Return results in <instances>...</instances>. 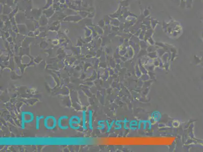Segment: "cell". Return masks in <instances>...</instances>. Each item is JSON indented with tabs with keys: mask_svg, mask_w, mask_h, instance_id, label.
Here are the masks:
<instances>
[{
	"mask_svg": "<svg viewBox=\"0 0 203 152\" xmlns=\"http://www.w3.org/2000/svg\"><path fill=\"white\" fill-rule=\"evenodd\" d=\"M21 127L22 129H25V124L31 123L34 119V114L32 112L29 111H22L21 114Z\"/></svg>",
	"mask_w": 203,
	"mask_h": 152,
	"instance_id": "1",
	"label": "cell"
},
{
	"mask_svg": "<svg viewBox=\"0 0 203 152\" xmlns=\"http://www.w3.org/2000/svg\"><path fill=\"white\" fill-rule=\"evenodd\" d=\"M43 125L47 130H53L57 125V120L53 116H48L45 118Z\"/></svg>",
	"mask_w": 203,
	"mask_h": 152,
	"instance_id": "2",
	"label": "cell"
},
{
	"mask_svg": "<svg viewBox=\"0 0 203 152\" xmlns=\"http://www.w3.org/2000/svg\"><path fill=\"white\" fill-rule=\"evenodd\" d=\"M81 123L80 117L76 115L72 116L68 120V125L71 129L77 130L80 128V124Z\"/></svg>",
	"mask_w": 203,
	"mask_h": 152,
	"instance_id": "3",
	"label": "cell"
},
{
	"mask_svg": "<svg viewBox=\"0 0 203 152\" xmlns=\"http://www.w3.org/2000/svg\"><path fill=\"white\" fill-rule=\"evenodd\" d=\"M69 119V117L66 115L62 116L60 117L57 121V125L60 129L63 130H66L69 129V126L68 125H63V121L65 119Z\"/></svg>",
	"mask_w": 203,
	"mask_h": 152,
	"instance_id": "4",
	"label": "cell"
},
{
	"mask_svg": "<svg viewBox=\"0 0 203 152\" xmlns=\"http://www.w3.org/2000/svg\"><path fill=\"white\" fill-rule=\"evenodd\" d=\"M86 121V111L84 110L82 111V129L84 130H87V129Z\"/></svg>",
	"mask_w": 203,
	"mask_h": 152,
	"instance_id": "5",
	"label": "cell"
},
{
	"mask_svg": "<svg viewBox=\"0 0 203 152\" xmlns=\"http://www.w3.org/2000/svg\"><path fill=\"white\" fill-rule=\"evenodd\" d=\"M89 128L90 130H93V111L91 110L89 111Z\"/></svg>",
	"mask_w": 203,
	"mask_h": 152,
	"instance_id": "6",
	"label": "cell"
},
{
	"mask_svg": "<svg viewBox=\"0 0 203 152\" xmlns=\"http://www.w3.org/2000/svg\"><path fill=\"white\" fill-rule=\"evenodd\" d=\"M45 119V116L43 115L39 116H37L35 117V127H36L37 130L39 129V127H40V126H39V121H40L41 119Z\"/></svg>",
	"mask_w": 203,
	"mask_h": 152,
	"instance_id": "7",
	"label": "cell"
},
{
	"mask_svg": "<svg viewBox=\"0 0 203 152\" xmlns=\"http://www.w3.org/2000/svg\"><path fill=\"white\" fill-rule=\"evenodd\" d=\"M105 122V120H99L98 122V125L99 126H100L101 127H97V129L98 130H103L105 127V125L104 124V123Z\"/></svg>",
	"mask_w": 203,
	"mask_h": 152,
	"instance_id": "8",
	"label": "cell"
}]
</instances>
